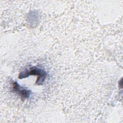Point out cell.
I'll return each mask as SVG.
<instances>
[{
    "mask_svg": "<svg viewBox=\"0 0 123 123\" xmlns=\"http://www.w3.org/2000/svg\"><path fill=\"white\" fill-rule=\"evenodd\" d=\"M13 89L14 91L18 93V94L23 98V99L27 98L30 96V91L21 88L19 84H18L16 82H14L13 84Z\"/></svg>",
    "mask_w": 123,
    "mask_h": 123,
    "instance_id": "2",
    "label": "cell"
},
{
    "mask_svg": "<svg viewBox=\"0 0 123 123\" xmlns=\"http://www.w3.org/2000/svg\"><path fill=\"white\" fill-rule=\"evenodd\" d=\"M29 75H37V78L36 84L38 85H41L43 84L46 77V73L40 68L33 66L30 69V71L25 70L24 72H21L19 75V78L22 79L28 77Z\"/></svg>",
    "mask_w": 123,
    "mask_h": 123,
    "instance_id": "1",
    "label": "cell"
}]
</instances>
